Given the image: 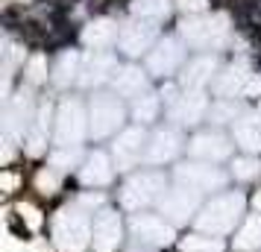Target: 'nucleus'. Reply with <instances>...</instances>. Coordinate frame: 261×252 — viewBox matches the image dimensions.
Returning a JSON list of instances; mask_svg holds the SVG:
<instances>
[{
  "label": "nucleus",
  "mask_w": 261,
  "mask_h": 252,
  "mask_svg": "<svg viewBox=\"0 0 261 252\" xmlns=\"http://www.w3.org/2000/svg\"><path fill=\"white\" fill-rule=\"evenodd\" d=\"M18 211H21V217L30 220V226H38V223H41V217H38V211L33 205H18Z\"/></svg>",
  "instance_id": "obj_29"
},
{
  "label": "nucleus",
  "mask_w": 261,
  "mask_h": 252,
  "mask_svg": "<svg viewBox=\"0 0 261 252\" xmlns=\"http://www.w3.org/2000/svg\"><path fill=\"white\" fill-rule=\"evenodd\" d=\"M91 229L94 220L80 205H65L59 214L53 217V243L59 252H83L91 243Z\"/></svg>",
  "instance_id": "obj_2"
},
{
  "label": "nucleus",
  "mask_w": 261,
  "mask_h": 252,
  "mask_svg": "<svg viewBox=\"0 0 261 252\" xmlns=\"http://www.w3.org/2000/svg\"><path fill=\"white\" fill-rule=\"evenodd\" d=\"M214 71H217V62L214 59H208V56L205 59H194L182 71V88L185 91H202L214 79Z\"/></svg>",
  "instance_id": "obj_19"
},
{
  "label": "nucleus",
  "mask_w": 261,
  "mask_h": 252,
  "mask_svg": "<svg viewBox=\"0 0 261 252\" xmlns=\"http://www.w3.org/2000/svg\"><path fill=\"white\" fill-rule=\"evenodd\" d=\"M208 111H212V103H208L205 91H182L176 106L170 108L167 115H170V120L176 126H197L200 120L208 118Z\"/></svg>",
  "instance_id": "obj_14"
},
{
  "label": "nucleus",
  "mask_w": 261,
  "mask_h": 252,
  "mask_svg": "<svg viewBox=\"0 0 261 252\" xmlns=\"http://www.w3.org/2000/svg\"><path fill=\"white\" fill-rule=\"evenodd\" d=\"M80 68H83V62L76 53H62L59 62H56V68H53V85H71L73 79H80Z\"/></svg>",
  "instance_id": "obj_22"
},
{
  "label": "nucleus",
  "mask_w": 261,
  "mask_h": 252,
  "mask_svg": "<svg viewBox=\"0 0 261 252\" xmlns=\"http://www.w3.org/2000/svg\"><path fill=\"white\" fill-rule=\"evenodd\" d=\"M76 205L83 208V211H88V214H94V211H100L103 208V193H83L80 200H76Z\"/></svg>",
  "instance_id": "obj_28"
},
{
  "label": "nucleus",
  "mask_w": 261,
  "mask_h": 252,
  "mask_svg": "<svg viewBox=\"0 0 261 252\" xmlns=\"http://www.w3.org/2000/svg\"><path fill=\"white\" fill-rule=\"evenodd\" d=\"M129 235L141 243L144 249H162V246H170V243H173V238H176V226L167 223L165 217L141 211V214H132Z\"/></svg>",
  "instance_id": "obj_6"
},
{
  "label": "nucleus",
  "mask_w": 261,
  "mask_h": 252,
  "mask_svg": "<svg viewBox=\"0 0 261 252\" xmlns=\"http://www.w3.org/2000/svg\"><path fill=\"white\" fill-rule=\"evenodd\" d=\"M112 88H115V94L118 97H126V100H138L150 91V85H147V73L141 68H135V65H126V68H120L118 76L112 79Z\"/></svg>",
  "instance_id": "obj_17"
},
{
  "label": "nucleus",
  "mask_w": 261,
  "mask_h": 252,
  "mask_svg": "<svg viewBox=\"0 0 261 252\" xmlns=\"http://www.w3.org/2000/svg\"><path fill=\"white\" fill-rule=\"evenodd\" d=\"M85 132H88V118H85L83 106L76 100H65L56 115V132H53V144L56 147H80Z\"/></svg>",
  "instance_id": "obj_9"
},
{
  "label": "nucleus",
  "mask_w": 261,
  "mask_h": 252,
  "mask_svg": "<svg viewBox=\"0 0 261 252\" xmlns=\"http://www.w3.org/2000/svg\"><path fill=\"white\" fill-rule=\"evenodd\" d=\"M173 182L194 191L197 197H217V191H223L229 176H226L220 167H214L208 161H182L176 170H173Z\"/></svg>",
  "instance_id": "obj_4"
},
{
  "label": "nucleus",
  "mask_w": 261,
  "mask_h": 252,
  "mask_svg": "<svg viewBox=\"0 0 261 252\" xmlns=\"http://www.w3.org/2000/svg\"><path fill=\"white\" fill-rule=\"evenodd\" d=\"M200 197L182 185H170L162 200H159V214H165L167 223L173 226H185V223H194L197 214H200Z\"/></svg>",
  "instance_id": "obj_7"
},
{
  "label": "nucleus",
  "mask_w": 261,
  "mask_h": 252,
  "mask_svg": "<svg viewBox=\"0 0 261 252\" xmlns=\"http://www.w3.org/2000/svg\"><path fill=\"white\" fill-rule=\"evenodd\" d=\"M232 135H235V144L244 153H249V156L261 153V106L252 108V111H244L232 123Z\"/></svg>",
  "instance_id": "obj_15"
},
{
  "label": "nucleus",
  "mask_w": 261,
  "mask_h": 252,
  "mask_svg": "<svg viewBox=\"0 0 261 252\" xmlns=\"http://www.w3.org/2000/svg\"><path fill=\"white\" fill-rule=\"evenodd\" d=\"M162 94H155V91H147L144 97H138L135 103H132V118L138 120V126L144 123H153L159 118V111H162Z\"/></svg>",
  "instance_id": "obj_21"
},
{
  "label": "nucleus",
  "mask_w": 261,
  "mask_h": 252,
  "mask_svg": "<svg viewBox=\"0 0 261 252\" xmlns=\"http://www.w3.org/2000/svg\"><path fill=\"white\" fill-rule=\"evenodd\" d=\"M188 153L197 158V161L217 164V161H226V158L232 156V141H229L223 132H217V129L197 132V135L188 141Z\"/></svg>",
  "instance_id": "obj_11"
},
{
  "label": "nucleus",
  "mask_w": 261,
  "mask_h": 252,
  "mask_svg": "<svg viewBox=\"0 0 261 252\" xmlns=\"http://www.w3.org/2000/svg\"><path fill=\"white\" fill-rule=\"evenodd\" d=\"M182 147H185V138L179 132L176 126H162V129H155L150 135V144H147V164H167V161H173V158L182 153Z\"/></svg>",
  "instance_id": "obj_12"
},
{
  "label": "nucleus",
  "mask_w": 261,
  "mask_h": 252,
  "mask_svg": "<svg viewBox=\"0 0 261 252\" xmlns=\"http://www.w3.org/2000/svg\"><path fill=\"white\" fill-rule=\"evenodd\" d=\"M123 103L118 100V94H94L91 100V111H88V135L91 138H109L123 126Z\"/></svg>",
  "instance_id": "obj_5"
},
{
  "label": "nucleus",
  "mask_w": 261,
  "mask_h": 252,
  "mask_svg": "<svg viewBox=\"0 0 261 252\" xmlns=\"http://www.w3.org/2000/svg\"><path fill=\"white\" fill-rule=\"evenodd\" d=\"M118 71H120V65H118L115 56H109L106 50H94L91 56H85V59H83L80 79H76V82L83 85V88H97V85L115 79Z\"/></svg>",
  "instance_id": "obj_13"
},
{
  "label": "nucleus",
  "mask_w": 261,
  "mask_h": 252,
  "mask_svg": "<svg viewBox=\"0 0 261 252\" xmlns=\"http://www.w3.org/2000/svg\"><path fill=\"white\" fill-rule=\"evenodd\" d=\"M182 59H185L182 44L173 41V38H167V41H162V44L155 47L153 56H150V71H153L155 76H170V73L182 65Z\"/></svg>",
  "instance_id": "obj_18"
},
{
  "label": "nucleus",
  "mask_w": 261,
  "mask_h": 252,
  "mask_svg": "<svg viewBox=\"0 0 261 252\" xmlns=\"http://www.w3.org/2000/svg\"><path fill=\"white\" fill-rule=\"evenodd\" d=\"M232 176L238 182H252L261 176V161L255 156H241L232 161Z\"/></svg>",
  "instance_id": "obj_25"
},
{
  "label": "nucleus",
  "mask_w": 261,
  "mask_h": 252,
  "mask_svg": "<svg viewBox=\"0 0 261 252\" xmlns=\"http://www.w3.org/2000/svg\"><path fill=\"white\" fill-rule=\"evenodd\" d=\"M126 252H153V249H144V246H138V249H126Z\"/></svg>",
  "instance_id": "obj_30"
},
{
  "label": "nucleus",
  "mask_w": 261,
  "mask_h": 252,
  "mask_svg": "<svg viewBox=\"0 0 261 252\" xmlns=\"http://www.w3.org/2000/svg\"><path fill=\"white\" fill-rule=\"evenodd\" d=\"M235 249L238 252H261V211L244 217V223L235 232Z\"/></svg>",
  "instance_id": "obj_20"
},
{
  "label": "nucleus",
  "mask_w": 261,
  "mask_h": 252,
  "mask_svg": "<svg viewBox=\"0 0 261 252\" xmlns=\"http://www.w3.org/2000/svg\"><path fill=\"white\" fill-rule=\"evenodd\" d=\"M226 243L223 238H214L205 232H194L188 238H182V252H223Z\"/></svg>",
  "instance_id": "obj_24"
},
{
  "label": "nucleus",
  "mask_w": 261,
  "mask_h": 252,
  "mask_svg": "<svg viewBox=\"0 0 261 252\" xmlns=\"http://www.w3.org/2000/svg\"><path fill=\"white\" fill-rule=\"evenodd\" d=\"M59 170H53V167H47V170H41L38 173V179H36V185H38V191L41 193H56V188H59V176H56Z\"/></svg>",
  "instance_id": "obj_27"
},
{
  "label": "nucleus",
  "mask_w": 261,
  "mask_h": 252,
  "mask_svg": "<svg viewBox=\"0 0 261 252\" xmlns=\"http://www.w3.org/2000/svg\"><path fill=\"white\" fill-rule=\"evenodd\" d=\"M241 115H244V111H241L235 103H229V100H217V103L212 106V111H208V120H212V123H235Z\"/></svg>",
  "instance_id": "obj_26"
},
{
  "label": "nucleus",
  "mask_w": 261,
  "mask_h": 252,
  "mask_svg": "<svg viewBox=\"0 0 261 252\" xmlns=\"http://www.w3.org/2000/svg\"><path fill=\"white\" fill-rule=\"evenodd\" d=\"M147 144H150V135L144 132V126H129L115 138L112 144V161L115 170L126 173V170L138 167L144 158H147Z\"/></svg>",
  "instance_id": "obj_8"
},
{
  "label": "nucleus",
  "mask_w": 261,
  "mask_h": 252,
  "mask_svg": "<svg viewBox=\"0 0 261 252\" xmlns=\"http://www.w3.org/2000/svg\"><path fill=\"white\" fill-rule=\"evenodd\" d=\"M80 179L88 188H103V185H109V182L115 179V161L106 153H100V150L88 153L83 167H80Z\"/></svg>",
  "instance_id": "obj_16"
},
{
  "label": "nucleus",
  "mask_w": 261,
  "mask_h": 252,
  "mask_svg": "<svg viewBox=\"0 0 261 252\" xmlns=\"http://www.w3.org/2000/svg\"><path fill=\"white\" fill-rule=\"evenodd\" d=\"M244 208H247V197L241 191H223L212 197L208 203L200 208V214L194 220L197 232L223 238L229 232H235L238 223H244Z\"/></svg>",
  "instance_id": "obj_1"
},
{
  "label": "nucleus",
  "mask_w": 261,
  "mask_h": 252,
  "mask_svg": "<svg viewBox=\"0 0 261 252\" xmlns=\"http://www.w3.org/2000/svg\"><path fill=\"white\" fill-rule=\"evenodd\" d=\"M123 240V220L115 208H100L94 214V229H91V243L97 252H118Z\"/></svg>",
  "instance_id": "obj_10"
},
{
  "label": "nucleus",
  "mask_w": 261,
  "mask_h": 252,
  "mask_svg": "<svg viewBox=\"0 0 261 252\" xmlns=\"http://www.w3.org/2000/svg\"><path fill=\"white\" fill-rule=\"evenodd\" d=\"M83 153H80V147H56L53 153H50V167L59 170V173H68L73 167H83Z\"/></svg>",
  "instance_id": "obj_23"
},
{
  "label": "nucleus",
  "mask_w": 261,
  "mask_h": 252,
  "mask_svg": "<svg viewBox=\"0 0 261 252\" xmlns=\"http://www.w3.org/2000/svg\"><path fill=\"white\" fill-rule=\"evenodd\" d=\"M170 185H167L165 173H159V170H141V173H135V176H129V179L123 182L120 197H118L120 208L132 211V214H141L150 205H159V200H162V193Z\"/></svg>",
  "instance_id": "obj_3"
}]
</instances>
